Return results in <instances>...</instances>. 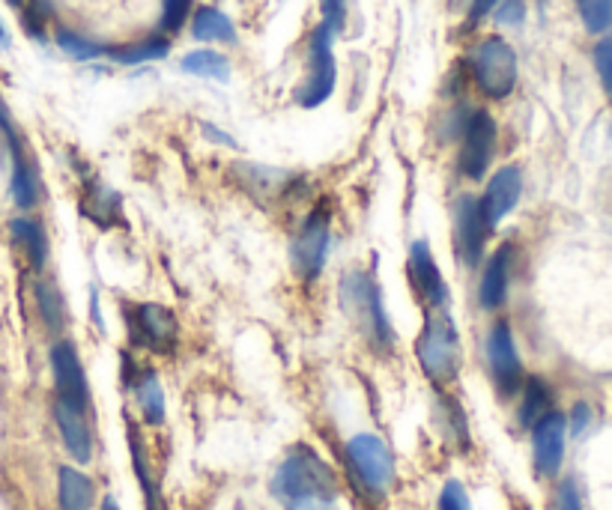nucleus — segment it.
<instances>
[{
  "label": "nucleus",
  "mask_w": 612,
  "mask_h": 510,
  "mask_svg": "<svg viewBox=\"0 0 612 510\" xmlns=\"http://www.w3.org/2000/svg\"><path fill=\"white\" fill-rule=\"evenodd\" d=\"M10 3H13V7H25L27 0H10Z\"/></svg>",
  "instance_id": "nucleus-41"
},
{
  "label": "nucleus",
  "mask_w": 612,
  "mask_h": 510,
  "mask_svg": "<svg viewBox=\"0 0 612 510\" xmlns=\"http://www.w3.org/2000/svg\"><path fill=\"white\" fill-rule=\"evenodd\" d=\"M99 510H120V505H117V501H114V499H111V496H109V499L102 501V508H99Z\"/></svg>",
  "instance_id": "nucleus-39"
},
{
  "label": "nucleus",
  "mask_w": 612,
  "mask_h": 510,
  "mask_svg": "<svg viewBox=\"0 0 612 510\" xmlns=\"http://www.w3.org/2000/svg\"><path fill=\"white\" fill-rule=\"evenodd\" d=\"M170 51L168 39L162 36H153V39H144V42H135V46H123V48H111L109 58L117 60V63H126V66H138V63H150V60H162Z\"/></svg>",
  "instance_id": "nucleus-25"
},
{
  "label": "nucleus",
  "mask_w": 612,
  "mask_h": 510,
  "mask_svg": "<svg viewBox=\"0 0 612 510\" xmlns=\"http://www.w3.org/2000/svg\"><path fill=\"white\" fill-rule=\"evenodd\" d=\"M588 34H607L612 27V0H576Z\"/></svg>",
  "instance_id": "nucleus-27"
},
{
  "label": "nucleus",
  "mask_w": 612,
  "mask_h": 510,
  "mask_svg": "<svg viewBox=\"0 0 612 510\" xmlns=\"http://www.w3.org/2000/svg\"><path fill=\"white\" fill-rule=\"evenodd\" d=\"M58 499H61V510H90L93 499H97V487L93 481L78 472L73 466H61L58 472Z\"/></svg>",
  "instance_id": "nucleus-18"
},
{
  "label": "nucleus",
  "mask_w": 612,
  "mask_h": 510,
  "mask_svg": "<svg viewBox=\"0 0 612 510\" xmlns=\"http://www.w3.org/2000/svg\"><path fill=\"white\" fill-rule=\"evenodd\" d=\"M10 230H13L15 242L25 248L30 266H34V269H42L46 260H49V242H46V230H42L34 218H15L13 225H10Z\"/></svg>",
  "instance_id": "nucleus-23"
},
{
  "label": "nucleus",
  "mask_w": 612,
  "mask_h": 510,
  "mask_svg": "<svg viewBox=\"0 0 612 510\" xmlns=\"http://www.w3.org/2000/svg\"><path fill=\"white\" fill-rule=\"evenodd\" d=\"M194 39L201 42H237V30L228 15L216 7H204V10L194 12L192 22Z\"/></svg>",
  "instance_id": "nucleus-21"
},
{
  "label": "nucleus",
  "mask_w": 612,
  "mask_h": 510,
  "mask_svg": "<svg viewBox=\"0 0 612 510\" xmlns=\"http://www.w3.org/2000/svg\"><path fill=\"white\" fill-rule=\"evenodd\" d=\"M54 421L61 430L63 448L69 451L75 463H90L93 460V430L87 424V409H75V406L58 400L54 404Z\"/></svg>",
  "instance_id": "nucleus-16"
},
{
  "label": "nucleus",
  "mask_w": 612,
  "mask_h": 510,
  "mask_svg": "<svg viewBox=\"0 0 612 510\" xmlns=\"http://www.w3.org/2000/svg\"><path fill=\"white\" fill-rule=\"evenodd\" d=\"M595 69H598L603 90L612 95V36H603L595 46Z\"/></svg>",
  "instance_id": "nucleus-31"
},
{
  "label": "nucleus",
  "mask_w": 612,
  "mask_h": 510,
  "mask_svg": "<svg viewBox=\"0 0 612 510\" xmlns=\"http://www.w3.org/2000/svg\"><path fill=\"white\" fill-rule=\"evenodd\" d=\"M272 496L284 510H335V475L314 448H296L276 469Z\"/></svg>",
  "instance_id": "nucleus-1"
},
{
  "label": "nucleus",
  "mask_w": 612,
  "mask_h": 510,
  "mask_svg": "<svg viewBox=\"0 0 612 510\" xmlns=\"http://www.w3.org/2000/svg\"><path fill=\"white\" fill-rule=\"evenodd\" d=\"M51 373H54L58 400L75 406V409L90 406V385H87L85 365H81L73 341H58L51 346Z\"/></svg>",
  "instance_id": "nucleus-9"
},
{
  "label": "nucleus",
  "mask_w": 612,
  "mask_h": 510,
  "mask_svg": "<svg viewBox=\"0 0 612 510\" xmlns=\"http://www.w3.org/2000/svg\"><path fill=\"white\" fill-rule=\"evenodd\" d=\"M177 317L165 305H138L135 308V337L153 353H168L177 344Z\"/></svg>",
  "instance_id": "nucleus-14"
},
{
  "label": "nucleus",
  "mask_w": 612,
  "mask_h": 510,
  "mask_svg": "<svg viewBox=\"0 0 612 510\" xmlns=\"http://www.w3.org/2000/svg\"><path fill=\"white\" fill-rule=\"evenodd\" d=\"M189 10H192V0H165V7H162V30L165 34H177L182 24H186Z\"/></svg>",
  "instance_id": "nucleus-30"
},
{
  "label": "nucleus",
  "mask_w": 612,
  "mask_h": 510,
  "mask_svg": "<svg viewBox=\"0 0 612 510\" xmlns=\"http://www.w3.org/2000/svg\"><path fill=\"white\" fill-rule=\"evenodd\" d=\"M475 87L487 99H508L517 87V54L502 36H487L469 54Z\"/></svg>",
  "instance_id": "nucleus-3"
},
{
  "label": "nucleus",
  "mask_w": 612,
  "mask_h": 510,
  "mask_svg": "<svg viewBox=\"0 0 612 510\" xmlns=\"http://www.w3.org/2000/svg\"><path fill=\"white\" fill-rule=\"evenodd\" d=\"M135 400H138V409L146 424L158 428L165 421V392H162V382L153 370H144L141 377H135Z\"/></svg>",
  "instance_id": "nucleus-19"
},
{
  "label": "nucleus",
  "mask_w": 612,
  "mask_h": 510,
  "mask_svg": "<svg viewBox=\"0 0 612 510\" xmlns=\"http://www.w3.org/2000/svg\"><path fill=\"white\" fill-rule=\"evenodd\" d=\"M552 412V394L544 380L523 382V400H520V428L532 430L540 418Z\"/></svg>",
  "instance_id": "nucleus-22"
},
{
  "label": "nucleus",
  "mask_w": 612,
  "mask_h": 510,
  "mask_svg": "<svg viewBox=\"0 0 612 510\" xmlns=\"http://www.w3.org/2000/svg\"><path fill=\"white\" fill-rule=\"evenodd\" d=\"M496 119L487 111H469L463 119V131H460V155H457V167L467 179H481L487 174V167L496 153Z\"/></svg>",
  "instance_id": "nucleus-7"
},
{
  "label": "nucleus",
  "mask_w": 612,
  "mask_h": 510,
  "mask_svg": "<svg viewBox=\"0 0 612 510\" xmlns=\"http://www.w3.org/2000/svg\"><path fill=\"white\" fill-rule=\"evenodd\" d=\"M556 508L559 510H583V501H579V493H576L574 481H564L559 487V496H556Z\"/></svg>",
  "instance_id": "nucleus-35"
},
{
  "label": "nucleus",
  "mask_w": 612,
  "mask_h": 510,
  "mask_svg": "<svg viewBox=\"0 0 612 510\" xmlns=\"http://www.w3.org/2000/svg\"><path fill=\"white\" fill-rule=\"evenodd\" d=\"M10 146H13V201L18 209H34L39 201L37 174H34V167L27 165L18 141H10Z\"/></svg>",
  "instance_id": "nucleus-20"
},
{
  "label": "nucleus",
  "mask_w": 612,
  "mask_h": 510,
  "mask_svg": "<svg viewBox=\"0 0 612 510\" xmlns=\"http://www.w3.org/2000/svg\"><path fill=\"white\" fill-rule=\"evenodd\" d=\"M347 460L365 493H371V496L388 493L392 481H395V457L380 436H373V433L353 436L347 442Z\"/></svg>",
  "instance_id": "nucleus-5"
},
{
  "label": "nucleus",
  "mask_w": 612,
  "mask_h": 510,
  "mask_svg": "<svg viewBox=\"0 0 612 510\" xmlns=\"http://www.w3.org/2000/svg\"><path fill=\"white\" fill-rule=\"evenodd\" d=\"M574 433H583V430L588 428V418H591V412H588L586 404H576L574 406Z\"/></svg>",
  "instance_id": "nucleus-37"
},
{
  "label": "nucleus",
  "mask_w": 612,
  "mask_h": 510,
  "mask_svg": "<svg viewBox=\"0 0 612 510\" xmlns=\"http://www.w3.org/2000/svg\"><path fill=\"white\" fill-rule=\"evenodd\" d=\"M499 0H472V10H469V22H481L484 15H490L496 10Z\"/></svg>",
  "instance_id": "nucleus-36"
},
{
  "label": "nucleus",
  "mask_w": 612,
  "mask_h": 510,
  "mask_svg": "<svg viewBox=\"0 0 612 510\" xmlns=\"http://www.w3.org/2000/svg\"><path fill=\"white\" fill-rule=\"evenodd\" d=\"M409 272H412V284L419 290L421 302L428 305V310H445L448 308V286L439 272V266L433 260L431 245L419 239L412 251H409Z\"/></svg>",
  "instance_id": "nucleus-13"
},
{
  "label": "nucleus",
  "mask_w": 612,
  "mask_h": 510,
  "mask_svg": "<svg viewBox=\"0 0 612 510\" xmlns=\"http://www.w3.org/2000/svg\"><path fill=\"white\" fill-rule=\"evenodd\" d=\"M520 194H523V174H520V167H499L490 177V182H487L484 197L479 201L481 218H484L487 230H496V227L502 225L505 215L520 203Z\"/></svg>",
  "instance_id": "nucleus-11"
},
{
  "label": "nucleus",
  "mask_w": 612,
  "mask_h": 510,
  "mask_svg": "<svg viewBox=\"0 0 612 510\" xmlns=\"http://www.w3.org/2000/svg\"><path fill=\"white\" fill-rule=\"evenodd\" d=\"M416 358L433 385H451L460 370V337L448 310H428L416 341Z\"/></svg>",
  "instance_id": "nucleus-2"
},
{
  "label": "nucleus",
  "mask_w": 612,
  "mask_h": 510,
  "mask_svg": "<svg viewBox=\"0 0 612 510\" xmlns=\"http://www.w3.org/2000/svg\"><path fill=\"white\" fill-rule=\"evenodd\" d=\"M37 298H39V314H42V322L49 326L51 332H61L63 320H66V310H63L61 293L54 290V284L42 281L37 286Z\"/></svg>",
  "instance_id": "nucleus-28"
},
{
  "label": "nucleus",
  "mask_w": 612,
  "mask_h": 510,
  "mask_svg": "<svg viewBox=\"0 0 612 510\" xmlns=\"http://www.w3.org/2000/svg\"><path fill=\"white\" fill-rule=\"evenodd\" d=\"M439 510H472L467 489L460 481H448L439 493Z\"/></svg>",
  "instance_id": "nucleus-33"
},
{
  "label": "nucleus",
  "mask_w": 612,
  "mask_h": 510,
  "mask_svg": "<svg viewBox=\"0 0 612 510\" xmlns=\"http://www.w3.org/2000/svg\"><path fill=\"white\" fill-rule=\"evenodd\" d=\"M204 131H206V138H213V141L225 143V146H233V138H228L225 131H218L216 126H204Z\"/></svg>",
  "instance_id": "nucleus-38"
},
{
  "label": "nucleus",
  "mask_w": 612,
  "mask_h": 510,
  "mask_svg": "<svg viewBox=\"0 0 612 510\" xmlns=\"http://www.w3.org/2000/svg\"><path fill=\"white\" fill-rule=\"evenodd\" d=\"M341 296L344 305L356 317L365 334L371 337L377 346H392L395 344V332H392V322L385 317L383 296H380V284L373 281L371 272H349L344 278L341 286Z\"/></svg>",
  "instance_id": "nucleus-4"
},
{
  "label": "nucleus",
  "mask_w": 612,
  "mask_h": 510,
  "mask_svg": "<svg viewBox=\"0 0 612 510\" xmlns=\"http://www.w3.org/2000/svg\"><path fill=\"white\" fill-rule=\"evenodd\" d=\"M332 39L335 34L317 24L311 39H308V78L296 90V102L302 107H317L323 105L329 95L335 93L337 81V66H335V51H332Z\"/></svg>",
  "instance_id": "nucleus-6"
},
{
  "label": "nucleus",
  "mask_w": 612,
  "mask_h": 510,
  "mask_svg": "<svg viewBox=\"0 0 612 510\" xmlns=\"http://www.w3.org/2000/svg\"><path fill=\"white\" fill-rule=\"evenodd\" d=\"M129 448H132V466H135V477L141 481V489H144L146 508L156 510L158 508V487L156 477H153V469H150V460H146V451L141 448V442H135V436L129 433Z\"/></svg>",
  "instance_id": "nucleus-26"
},
{
  "label": "nucleus",
  "mask_w": 612,
  "mask_h": 510,
  "mask_svg": "<svg viewBox=\"0 0 612 510\" xmlns=\"http://www.w3.org/2000/svg\"><path fill=\"white\" fill-rule=\"evenodd\" d=\"M182 72L197 75V78H213V81H228L230 78V63L225 54H218L213 48H201L182 58Z\"/></svg>",
  "instance_id": "nucleus-24"
},
{
  "label": "nucleus",
  "mask_w": 612,
  "mask_h": 510,
  "mask_svg": "<svg viewBox=\"0 0 612 510\" xmlns=\"http://www.w3.org/2000/svg\"><path fill=\"white\" fill-rule=\"evenodd\" d=\"M329 245H332V215L314 213L293 242V266L302 281L320 278L326 257H329Z\"/></svg>",
  "instance_id": "nucleus-8"
},
{
  "label": "nucleus",
  "mask_w": 612,
  "mask_h": 510,
  "mask_svg": "<svg viewBox=\"0 0 612 510\" xmlns=\"http://www.w3.org/2000/svg\"><path fill=\"white\" fill-rule=\"evenodd\" d=\"M487 365H490L493 385L502 397H511L523 385V361L517 356L514 337L508 322H496L487 334Z\"/></svg>",
  "instance_id": "nucleus-10"
},
{
  "label": "nucleus",
  "mask_w": 612,
  "mask_h": 510,
  "mask_svg": "<svg viewBox=\"0 0 612 510\" xmlns=\"http://www.w3.org/2000/svg\"><path fill=\"white\" fill-rule=\"evenodd\" d=\"M323 10V24L332 34H341L347 24V0H320Z\"/></svg>",
  "instance_id": "nucleus-34"
},
{
  "label": "nucleus",
  "mask_w": 612,
  "mask_h": 510,
  "mask_svg": "<svg viewBox=\"0 0 612 510\" xmlns=\"http://www.w3.org/2000/svg\"><path fill=\"white\" fill-rule=\"evenodd\" d=\"M564 436H568V421L556 409L532 428V454H535V469L540 477L559 475L564 460Z\"/></svg>",
  "instance_id": "nucleus-12"
},
{
  "label": "nucleus",
  "mask_w": 612,
  "mask_h": 510,
  "mask_svg": "<svg viewBox=\"0 0 612 510\" xmlns=\"http://www.w3.org/2000/svg\"><path fill=\"white\" fill-rule=\"evenodd\" d=\"M493 18L502 27H520L526 18V3L523 0H499L496 10H493Z\"/></svg>",
  "instance_id": "nucleus-32"
},
{
  "label": "nucleus",
  "mask_w": 612,
  "mask_h": 510,
  "mask_svg": "<svg viewBox=\"0 0 612 510\" xmlns=\"http://www.w3.org/2000/svg\"><path fill=\"white\" fill-rule=\"evenodd\" d=\"M508 275H511V245H502V248L493 254L490 263L484 266V275H481V308H502L505 296H508Z\"/></svg>",
  "instance_id": "nucleus-17"
},
{
  "label": "nucleus",
  "mask_w": 612,
  "mask_h": 510,
  "mask_svg": "<svg viewBox=\"0 0 612 510\" xmlns=\"http://www.w3.org/2000/svg\"><path fill=\"white\" fill-rule=\"evenodd\" d=\"M58 46L75 60H97L102 58V54H109V48H102L99 42H90V39L75 34V30H61V34H58Z\"/></svg>",
  "instance_id": "nucleus-29"
},
{
  "label": "nucleus",
  "mask_w": 612,
  "mask_h": 510,
  "mask_svg": "<svg viewBox=\"0 0 612 510\" xmlns=\"http://www.w3.org/2000/svg\"><path fill=\"white\" fill-rule=\"evenodd\" d=\"M487 225L481 218V206L475 197H460L455 206V239L460 257L469 266H475L484 254V242H487Z\"/></svg>",
  "instance_id": "nucleus-15"
},
{
  "label": "nucleus",
  "mask_w": 612,
  "mask_h": 510,
  "mask_svg": "<svg viewBox=\"0 0 612 510\" xmlns=\"http://www.w3.org/2000/svg\"><path fill=\"white\" fill-rule=\"evenodd\" d=\"M10 46V36H7V30H3V24H0V48Z\"/></svg>",
  "instance_id": "nucleus-40"
}]
</instances>
